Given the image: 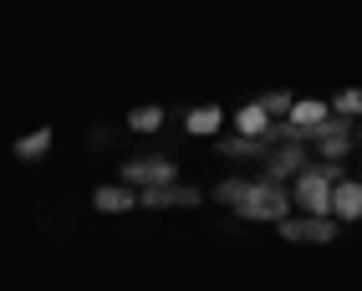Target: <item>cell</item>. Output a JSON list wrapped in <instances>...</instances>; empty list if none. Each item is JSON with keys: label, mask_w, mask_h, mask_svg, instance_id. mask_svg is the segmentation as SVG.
Masks as SVG:
<instances>
[{"label": "cell", "mask_w": 362, "mask_h": 291, "mask_svg": "<svg viewBox=\"0 0 362 291\" xmlns=\"http://www.w3.org/2000/svg\"><path fill=\"white\" fill-rule=\"evenodd\" d=\"M286 235H291V240H327L332 225L327 220H286Z\"/></svg>", "instance_id": "52a82bcc"}, {"label": "cell", "mask_w": 362, "mask_h": 291, "mask_svg": "<svg viewBox=\"0 0 362 291\" xmlns=\"http://www.w3.org/2000/svg\"><path fill=\"white\" fill-rule=\"evenodd\" d=\"M214 128H220V113H214V108L189 113V133H214Z\"/></svg>", "instance_id": "9c48e42d"}, {"label": "cell", "mask_w": 362, "mask_h": 291, "mask_svg": "<svg viewBox=\"0 0 362 291\" xmlns=\"http://www.w3.org/2000/svg\"><path fill=\"white\" fill-rule=\"evenodd\" d=\"M337 108H342V113H362V92H342V97H337Z\"/></svg>", "instance_id": "9a60e30c"}, {"label": "cell", "mask_w": 362, "mask_h": 291, "mask_svg": "<svg viewBox=\"0 0 362 291\" xmlns=\"http://www.w3.org/2000/svg\"><path fill=\"white\" fill-rule=\"evenodd\" d=\"M265 113L276 118V113H296V108H291V97H286V92H271V97H265Z\"/></svg>", "instance_id": "4fadbf2b"}, {"label": "cell", "mask_w": 362, "mask_h": 291, "mask_svg": "<svg viewBox=\"0 0 362 291\" xmlns=\"http://www.w3.org/2000/svg\"><path fill=\"white\" fill-rule=\"evenodd\" d=\"M306 128H327V103H296V113H291V128L286 133H306Z\"/></svg>", "instance_id": "277c9868"}, {"label": "cell", "mask_w": 362, "mask_h": 291, "mask_svg": "<svg viewBox=\"0 0 362 291\" xmlns=\"http://www.w3.org/2000/svg\"><path fill=\"white\" fill-rule=\"evenodd\" d=\"M332 210H337V215H352V220H362V184H337Z\"/></svg>", "instance_id": "8992f818"}, {"label": "cell", "mask_w": 362, "mask_h": 291, "mask_svg": "<svg viewBox=\"0 0 362 291\" xmlns=\"http://www.w3.org/2000/svg\"><path fill=\"white\" fill-rule=\"evenodd\" d=\"M98 205H103V210H128V205H133V194H128V189H103V194H98Z\"/></svg>", "instance_id": "8fae6325"}, {"label": "cell", "mask_w": 362, "mask_h": 291, "mask_svg": "<svg viewBox=\"0 0 362 291\" xmlns=\"http://www.w3.org/2000/svg\"><path fill=\"white\" fill-rule=\"evenodd\" d=\"M235 123L245 138H260V133H271V113H265V103H250V108H240Z\"/></svg>", "instance_id": "5b68a950"}, {"label": "cell", "mask_w": 362, "mask_h": 291, "mask_svg": "<svg viewBox=\"0 0 362 291\" xmlns=\"http://www.w3.org/2000/svg\"><path fill=\"white\" fill-rule=\"evenodd\" d=\"M322 143H327V154H342V149H347V128H342V123H327V128H322Z\"/></svg>", "instance_id": "30bf717a"}, {"label": "cell", "mask_w": 362, "mask_h": 291, "mask_svg": "<svg viewBox=\"0 0 362 291\" xmlns=\"http://www.w3.org/2000/svg\"><path fill=\"white\" fill-rule=\"evenodd\" d=\"M220 194H225L235 210L260 215V220H281V215H286V194H281L271 179H265V184H225Z\"/></svg>", "instance_id": "6da1fadb"}, {"label": "cell", "mask_w": 362, "mask_h": 291, "mask_svg": "<svg viewBox=\"0 0 362 291\" xmlns=\"http://www.w3.org/2000/svg\"><path fill=\"white\" fill-rule=\"evenodd\" d=\"M296 194H301V205L317 215V220H327V210H332V200H337V189L327 184V169H311V174H301Z\"/></svg>", "instance_id": "7a4b0ae2"}, {"label": "cell", "mask_w": 362, "mask_h": 291, "mask_svg": "<svg viewBox=\"0 0 362 291\" xmlns=\"http://www.w3.org/2000/svg\"><path fill=\"white\" fill-rule=\"evenodd\" d=\"M158 123H163L158 108H138V113H133V128H158Z\"/></svg>", "instance_id": "7c38bea8"}, {"label": "cell", "mask_w": 362, "mask_h": 291, "mask_svg": "<svg viewBox=\"0 0 362 291\" xmlns=\"http://www.w3.org/2000/svg\"><path fill=\"white\" fill-rule=\"evenodd\" d=\"M143 205H194V189H148Z\"/></svg>", "instance_id": "ba28073f"}, {"label": "cell", "mask_w": 362, "mask_h": 291, "mask_svg": "<svg viewBox=\"0 0 362 291\" xmlns=\"http://www.w3.org/2000/svg\"><path fill=\"white\" fill-rule=\"evenodd\" d=\"M296 164H301V154H296V149H286L281 159H271V174H281V169H296Z\"/></svg>", "instance_id": "5bb4252c"}, {"label": "cell", "mask_w": 362, "mask_h": 291, "mask_svg": "<svg viewBox=\"0 0 362 291\" xmlns=\"http://www.w3.org/2000/svg\"><path fill=\"white\" fill-rule=\"evenodd\" d=\"M123 179H138V184H158V189H168V179H174V164H163V159H143V164H128V169H123Z\"/></svg>", "instance_id": "3957f363"}, {"label": "cell", "mask_w": 362, "mask_h": 291, "mask_svg": "<svg viewBox=\"0 0 362 291\" xmlns=\"http://www.w3.org/2000/svg\"><path fill=\"white\" fill-rule=\"evenodd\" d=\"M41 149H46V133H31L26 143H21V154H41Z\"/></svg>", "instance_id": "2e32d148"}]
</instances>
